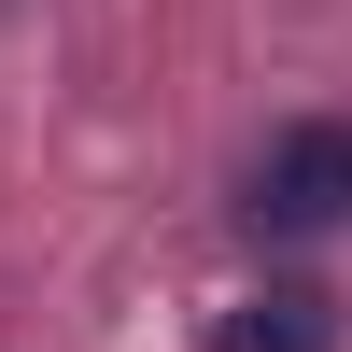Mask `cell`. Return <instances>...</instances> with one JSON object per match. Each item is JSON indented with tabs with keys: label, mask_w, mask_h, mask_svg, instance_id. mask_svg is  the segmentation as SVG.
Returning a JSON list of instances; mask_svg holds the SVG:
<instances>
[{
	"label": "cell",
	"mask_w": 352,
	"mask_h": 352,
	"mask_svg": "<svg viewBox=\"0 0 352 352\" xmlns=\"http://www.w3.org/2000/svg\"><path fill=\"white\" fill-rule=\"evenodd\" d=\"M240 212H254V240H338L352 226V113H282Z\"/></svg>",
	"instance_id": "cell-1"
},
{
	"label": "cell",
	"mask_w": 352,
	"mask_h": 352,
	"mask_svg": "<svg viewBox=\"0 0 352 352\" xmlns=\"http://www.w3.org/2000/svg\"><path fill=\"white\" fill-rule=\"evenodd\" d=\"M212 352H338V310L310 296V282H254V296L212 324Z\"/></svg>",
	"instance_id": "cell-2"
}]
</instances>
